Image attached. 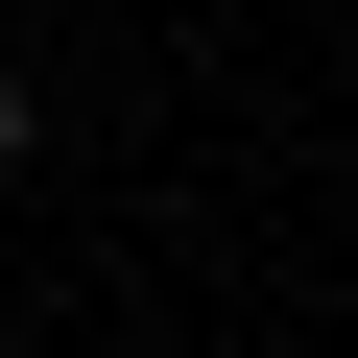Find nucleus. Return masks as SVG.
<instances>
[{
    "mask_svg": "<svg viewBox=\"0 0 358 358\" xmlns=\"http://www.w3.org/2000/svg\"><path fill=\"white\" fill-rule=\"evenodd\" d=\"M0 167H24V72H0Z\"/></svg>",
    "mask_w": 358,
    "mask_h": 358,
    "instance_id": "obj_1",
    "label": "nucleus"
}]
</instances>
